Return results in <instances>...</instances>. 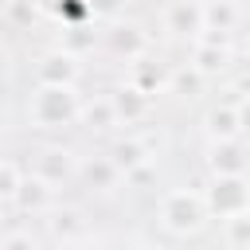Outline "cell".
<instances>
[{
	"label": "cell",
	"mask_w": 250,
	"mask_h": 250,
	"mask_svg": "<svg viewBox=\"0 0 250 250\" xmlns=\"http://www.w3.org/2000/svg\"><path fill=\"white\" fill-rule=\"evenodd\" d=\"M0 137H4V121H0Z\"/></svg>",
	"instance_id": "484cf974"
},
{
	"label": "cell",
	"mask_w": 250,
	"mask_h": 250,
	"mask_svg": "<svg viewBox=\"0 0 250 250\" xmlns=\"http://www.w3.org/2000/svg\"><path fill=\"white\" fill-rule=\"evenodd\" d=\"M203 191V203H207V215L211 219H227L234 211H250V184H246V172H234V176H211Z\"/></svg>",
	"instance_id": "3957f363"
},
{
	"label": "cell",
	"mask_w": 250,
	"mask_h": 250,
	"mask_svg": "<svg viewBox=\"0 0 250 250\" xmlns=\"http://www.w3.org/2000/svg\"><path fill=\"white\" fill-rule=\"evenodd\" d=\"M78 125L90 129V133H113V129H117V117H113L109 94L82 98V105H78Z\"/></svg>",
	"instance_id": "9a60e30c"
},
{
	"label": "cell",
	"mask_w": 250,
	"mask_h": 250,
	"mask_svg": "<svg viewBox=\"0 0 250 250\" xmlns=\"http://www.w3.org/2000/svg\"><path fill=\"white\" fill-rule=\"evenodd\" d=\"M78 105H82L78 86L35 82V90H31V98H27V125L39 129V133L74 129V125H78Z\"/></svg>",
	"instance_id": "6da1fadb"
},
{
	"label": "cell",
	"mask_w": 250,
	"mask_h": 250,
	"mask_svg": "<svg viewBox=\"0 0 250 250\" xmlns=\"http://www.w3.org/2000/svg\"><path fill=\"white\" fill-rule=\"evenodd\" d=\"M219 223H223V246L227 250H246L250 246V211H234Z\"/></svg>",
	"instance_id": "d6986e66"
},
{
	"label": "cell",
	"mask_w": 250,
	"mask_h": 250,
	"mask_svg": "<svg viewBox=\"0 0 250 250\" xmlns=\"http://www.w3.org/2000/svg\"><path fill=\"white\" fill-rule=\"evenodd\" d=\"M105 156L121 168V176L125 172H133L137 164H145V160H152V148L137 137V133H117L113 141H109V148H105Z\"/></svg>",
	"instance_id": "5bb4252c"
},
{
	"label": "cell",
	"mask_w": 250,
	"mask_h": 250,
	"mask_svg": "<svg viewBox=\"0 0 250 250\" xmlns=\"http://www.w3.org/2000/svg\"><path fill=\"white\" fill-rule=\"evenodd\" d=\"M43 16V0H8L4 4V20L12 27H31Z\"/></svg>",
	"instance_id": "44dd1931"
},
{
	"label": "cell",
	"mask_w": 250,
	"mask_h": 250,
	"mask_svg": "<svg viewBox=\"0 0 250 250\" xmlns=\"http://www.w3.org/2000/svg\"><path fill=\"white\" fill-rule=\"evenodd\" d=\"M246 133V105L238 102H219L203 113V137L207 141H227V137H242Z\"/></svg>",
	"instance_id": "8fae6325"
},
{
	"label": "cell",
	"mask_w": 250,
	"mask_h": 250,
	"mask_svg": "<svg viewBox=\"0 0 250 250\" xmlns=\"http://www.w3.org/2000/svg\"><path fill=\"white\" fill-rule=\"evenodd\" d=\"M0 51H4V35H0Z\"/></svg>",
	"instance_id": "4316f807"
},
{
	"label": "cell",
	"mask_w": 250,
	"mask_h": 250,
	"mask_svg": "<svg viewBox=\"0 0 250 250\" xmlns=\"http://www.w3.org/2000/svg\"><path fill=\"white\" fill-rule=\"evenodd\" d=\"M230 4H238V8H242V0H230Z\"/></svg>",
	"instance_id": "d4e9b609"
},
{
	"label": "cell",
	"mask_w": 250,
	"mask_h": 250,
	"mask_svg": "<svg viewBox=\"0 0 250 250\" xmlns=\"http://www.w3.org/2000/svg\"><path fill=\"white\" fill-rule=\"evenodd\" d=\"M20 176H23V168H20L16 160H8V156H0V203H4V207L12 203V191H16V184H20Z\"/></svg>",
	"instance_id": "7402d4cb"
},
{
	"label": "cell",
	"mask_w": 250,
	"mask_h": 250,
	"mask_svg": "<svg viewBox=\"0 0 250 250\" xmlns=\"http://www.w3.org/2000/svg\"><path fill=\"white\" fill-rule=\"evenodd\" d=\"M109 105H113L117 125H137V121L152 109V98H148L145 90H137L133 82H121L117 90H109Z\"/></svg>",
	"instance_id": "4fadbf2b"
},
{
	"label": "cell",
	"mask_w": 250,
	"mask_h": 250,
	"mask_svg": "<svg viewBox=\"0 0 250 250\" xmlns=\"http://www.w3.org/2000/svg\"><path fill=\"white\" fill-rule=\"evenodd\" d=\"M102 35H105V47H109V55H113V59L133 62V59L148 55V31H145L137 20H121V16H113V20H109V27H105Z\"/></svg>",
	"instance_id": "52a82bcc"
},
{
	"label": "cell",
	"mask_w": 250,
	"mask_h": 250,
	"mask_svg": "<svg viewBox=\"0 0 250 250\" xmlns=\"http://www.w3.org/2000/svg\"><path fill=\"white\" fill-rule=\"evenodd\" d=\"M39 242V234L31 230V227H12V230H4L0 234V246L8 250V246H35Z\"/></svg>",
	"instance_id": "603a6c76"
},
{
	"label": "cell",
	"mask_w": 250,
	"mask_h": 250,
	"mask_svg": "<svg viewBox=\"0 0 250 250\" xmlns=\"http://www.w3.org/2000/svg\"><path fill=\"white\" fill-rule=\"evenodd\" d=\"M121 8H125V0H90L94 20H113V16H121Z\"/></svg>",
	"instance_id": "cb8c5ba5"
},
{
	"label": "cell",
	"mask_w": 250,
	"mask_h": 250,
	"mask_svg": "<svg viewBox=\"0 0 250 250\" xmlns=\"http://www.w3.org/2000/svg\"><path fill=\"white\" fill-rule=\"evenodd\" d=\"M0 211H4V203H0Z\"/></svg>",
	"instance_id": "83f0119b"
},
{
	"label": "cell",
	"mask_w": 250,
	"mask_h": 250,
	"mask_svg": "<svg viewBox=\"0 0 250 250\" xmlns=\"http://www.w3.org/2000/svg\"><path fill=\"white\" fill-rule=\"evenodd\" d=\"M207 172H211V176H234V172H246V141H242V137L207 141Z\"/></svg>",
	"instance_id": "7c38bea8"
},
{
	"label": "cell",
	"mask_w": 250,
	"mask_h": 250,
	"mask_svg": "<svg viewBox=\"0 0 250 250\" xmlns=\"http://www.w3.org/2000/svg\"><path fill=\"white\" fill-rule=\"evenodd\" d=\"M74 180H78L86 191H94V195H113V191L125 184L121 168L105 156V148H102V152H86V156H78Z\"/></svg>",
	"instance_id": "5b68a950"
},
{
	"label": "cell",
	"mask_w": 250,
	"mask_h": 250,
	"mask_svg": "<svg viewBox=\"0 0 250 250\" xmlns=\"http://www.w3.org/2000/svg\"><path fill=\"white\" fill-rule=\"evenodd\" d=\"M43 8H47L59 23H94L90 0H47Z\"/></svg>",
	"instance_id": "ffe728a7"
},
{
	"label": "cell",
	"mask_w": 250,
	"mask_h": 250,
	"mask_svg": "<svg viewBox=\"0 0 250 250\" xmlns=\"http://www.w3.org/2000/svg\"><path fill=\"white\" fill-rule=\"evenodd\" d=\"M156 219L172 238H191V234H199L207 227L211 215H207V203H203L199 188H172V191L160 195Z\"/></svg>",
	"instance_id": "7a4b0ae2"
},
{
	"label": "cell",
	"mask_w": 250,
	"mask_h": 250,
	"mask_svg": "<svg viewBox=\"0 0 250 250\" xmlns=\"http://www.w3.org/2000/svg\"><path fill=\"white\" fill-rule=\"evenodd\" d=\"M160 27L168 39L191 43L203 31V0H168L160 12Z\"/></svg>",
	"instance_id": "ba28073f"
},
{
	"label": "cell",
	"mask_w": 250,
	"mask_h": 250,
	"mask_svg": "<svg viewBox=\"0 0 250 250\" xmlns=\"http://www.w3.org/2000/svg\"><path fill=\"white\" fill-rule=\"evenodd\" d=\"M51 203H55V188H51L47 180H39L35 172H23L20 184H16V191H12V203H8V207H16L23 219H39Z\"/></svg>",
	"instance_id": "30bf717a"
},
{
	"label": "cell",
	"mask_w": 250,
	"mask_h": 250,
	"mask_svg": "<svg viewBox=\"0 0 250 250\" xmlns=\"http://www.w3.org/2000/svg\"><path fill=\"white\" fill-rule=\"evenodd\" d=\"M43 227H47V242H82L86 238V215L78 211V207H70V203H51L43 215Z\"/></svg>",
	"instance_id": "9c48e42d"
},
{
	"label": "cell",
	"mask_w": 250,
	"mask_h": 250,
	"mask_svg": "<svg viewBox=\"0 0 250 250\" xmlns=\"http://www.w3.org/2000/svg\"><path fill=\"white\" fill-rule=\"evenodd\" d=\"M238 16H242V8L230 4V0H203V27L234 31L238 27Z\"/></svg>",
	"instance_id": "ac0fdd59"
},
{
	"label": "cell",
	"mask_w": 250,
	"mask_h": 250,
	"mask_svg": "<svg viewBox=\"0 0 250 250\" xmlns=\"http://www.w3.org/2000/svg\"><path fill=\"white\" fill-rule=\"evenodd\" d=\"M74 168H78V152L66 148V145H39L31 152V160H27V172H35L39 180H47L55 191L74 180Z\"/></svg>",
	"instance_id": "277c9868"
},
{
	"label": "cell",
	"mask_w": 250,
	"mask_h": 250,
	"mask_svg": "<svg viewBox=\"0 0 250 250\" xmlns=\"http://www.w3.org/2000/svg\"><path fill=\"white\" fill-rule=\"evenodd\" d=\"M164 90L168 94H176V98H199L203 90H207V78L191 66V62H180V66H172L168 70V78H164Z\"/></svg>",
	"instance_id": "2e32d148"
},
{
	"label": "cell",
	"mask_w": 250,
	"mask_h": 250,
	"mask_svg": "<svg viewBox=\"0 0 250 250\" xmlns=\"http://www.w3.org/2000/svg\"><path fill=\"white\" fill-rule=\"evenodd\" d=\"M35 82H51V86H78L82 78V55H70L66 47H51L35 59L31 66Z\"/></svg>",
	"instance_id": "8992f818"
},
{
	"label": "cell",
	"mask_w": 250,
	"mask_h": 250,
	"mask_svg": "<svg viewBox=\"0 0 250 250\" xmlns=\"http://www.w3.org/2000/svg\"><path fill=\"white\" fill-rule=\"evenodd\" d=\"M164 78H168V70H160V66H152V59H133L129 62V82L137 86V90H145L148 98L156 94V90H164Z\"/></svg>",
	"instance_id": "e0dca14e"
}]
</instances>
